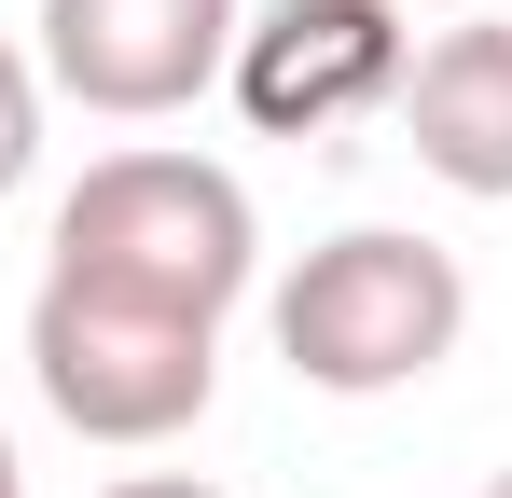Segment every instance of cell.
I'll use <instances>...</instances> for the list:
<instances>
[{
  "label": "cell",
  "instance_id": "cell-1",
  "mask_svg": "<svg viewBox=\"0 0 512 498\" xmlns=\"http://www.w3.org/2000/svg\"><path fill=\"white\" fill-rule=\"evenodd\" d=\"M250 263H263L250 194L208 153H97L56 208V277L139 291V305H180V319H236Z\"/></svg>",
  "mask_w": 512,
  "mask_h": 498
},
{
  "label": "cell",
  "instance_id": "cell-2",
  "mask_svg": "<svg viewBox=\"0 0 512 498\" xmlns=\"http://www.w3.org/2000/svg\"><path fill=\"white\" fill-rule=\"evenodd\" d=\"M457 332H471V277H457V249L388 236V222L305 249V263L277 277V360H291L305 388H333V402L429 388V374L457 360Z\"/></svg>",
  "mask_w": 512,
  "mask_h": 498
},
{
  "label": "cell",
  "instance_id": "cell-3",
  "mask_svg": "<svg viewBox=\"0 0 512 498\" xmlns=\"http://www.w3.org/2000/svg\"><path fill=\"white\" fill-rule=\"evenodd\" d=\"M28 374L84 443H180L222 388V319H180V305H139V291H97V277L42 263Z\"/></svg>",
  "mask_w": 512,
  "mask_h": 498
},
{
  "label": "cell",
  "instance_id": "cell-4",
  "mask_svg": "<svg viewBox=\"0 0 512 498\" xmlns=\"http://www.w3.org/2000/svg\"><path fill=\"white\" fill-rule=\"evenodd\" d=\"M236 14L250 0H42V83L111 125L194 111L236 56Z\"/></svg>",
  "mask_w": 512,
  "mask_h": 498
},
{
  "label": "cell",
  "instance_id": "cell-5",
  "mask_svg": "<svg viewBox=\"0 0 512 498\" xmlns=\"http://www.w3.org/2000/svg\"><path fill=\"white\" fill-rule=\"evenodd\" d=\"M402 0H263L236 14V111H250L263 139H305V125H346V111H374V97H402Z\"/></svg>",
  "mask_w": 512,
  "mask_h": 498
},
{
  "label": "cell",
  "instance_id": "cell-6",
  "mask_svg": "<svg viewBox=\"0 0 512 498\" xmlns=\"http://www.w3.org/2000/svg\"><path fill=\"white\" fill-rule=\"evenodd\" d=\"M402 139L443 194L499 208L512 194V28H443L429 56H402Z\"/></svg>",
  "mask_w": 512,
  "mask_h": 498
},
{
  "label": "cell",
  "instance_id": "cell-7",
  "mask_svg": "<svg viewBox=\"0 0 512 498\" xmlns=\"http://www.w3.org/2000/svg\"><path fill=\"white\" fill-rule=\"evenodd\" d=\"M28 166H42V70L0 42V194H14Z\"/></svg>",
  "mask_w": 512,
  "mask_h": 498
},
{
  "label": "cell",
  "instance_id": "cell-8",
  "mask_svg": "<svg viewBox=\"0 0 512 498\" xmlns=\"http://www.w3.org/2000/svg\"><path fill=\"white\" fill-rule=\"evenodd\" d=\"M111 498H222V485H194V471H139V485H111Z\"/></svg>",
  "mask_w": 512,
  "mask_h": 498
},
{
  "label": "cell",
  "instance_id": "cell-9",
  "mask_svg": "<svg viewBox=\"0 0 512 498\" xmlns=\"http://www.w3.org/2000/svg\"><path fill=\"white\" fill-rule=\"evenodd\" d=\"M0 498H28V471H14V443H0Z\"/></svg>",
  "mask_w": 512,
  "mask_h": 498
},
{
  "label": "cell",
  "instance_id": "cell-10",
  "mask_svg": "<svg viewBox=\"0 0 512 498\" xmlns=\"http://www.w3.org/2000/svg\"><path fill=\"white\" fill-rule=\"evenodd\" d=\"M485 498H512V471H499V485H485Z\"/></svg>",
  "mask_w": 512,
  "mask_h": 498
}]
</instances>
